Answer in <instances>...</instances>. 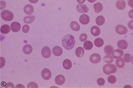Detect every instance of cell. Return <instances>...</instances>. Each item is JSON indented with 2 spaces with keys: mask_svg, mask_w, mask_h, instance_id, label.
<instances>
[{
  "mask_svg": "<svg viewBox=\"0 0 133 88\" xmlns=\"http://www.w3.org/2000/svg\"><path fill=\"white\" fill-rule=\"evenodd\" d=\"M62 43L64 48L66 50H72L75 45V37L71 34H67L63 38Z\"/></svg>",
  "mask_w": 133,
  "mask_h": 88,
  "instance_id": "6da1fadb",
  "label": "cell"
},
{
  "mask_svg": "<svg viewBox=\"0 0 133 88\" xmlns=\"http://www.w3.org/2000/svg\"><path fill=\"white\" fill-rule=\"evenodd\" d=\"M103 72L106 75H109L112 73L116 72L117 68L113 64H107L104 65L103 68Z\"/></svg>",
  "mask_w": 133,
  "mask_h": 88,
  "instance_id": "7a4b0ae2",
  "label": "cell"
},
{
  "mask_svg": "<svg viewBox=\"0 0 133 88\" xmlns=\"http://www.w3.org/2000/svg\"><path fill=\"white\" fill-rule=\"evenodd\" d=\"M2 18L5 21H10L14 18V15L11 11L8 10H5L2 11L1 13Z\"/></svg>",
  "mask_w": 133,
  "mask_h": 88,
  "instance_id": "3957f363",
  "label": "cell"
},
{
  "mask_svg": "<svg viewBox=\"0 0 133 88\" xmlns=\"http://www.w3.org/2000/svg\"><path fill=\"white\" fill-rule=\"evenodd\" d=\"M41 75L43 78L45 80H49L51 78L52 74L50 70L47 68H44L42 71Z\"/></svg>",
  "mask_w": 133,
  "mask_h": 88,
  "instance_id": "277c9868",
  "label": "cell"
},
{
  "mask_svg": "<svg viewBox=\"0 0 133 88\" xmlns=\"http://www.w3.org/2000/svg\"><path fill=\"white\" fill-rule=\"evenodd\" d=\"M115 31L118 34L123 35L126 33L127 30L125 26L122 25H118L115 28Z\"/></svg>",
  "mask_w": 133,
  "mask_h": 88,
  "instance_id": "5b68a950",
  "label": "cell"
},
{
  "mask_svg": "<svg viewBox=\"0 0 133 88\" xmlns=\"http://www.w3.org/2000/svg\"><path fill=\"white\" fill-rule=\"evenodd\" d=\"M41 54L43 57L44 58H49L51 54V50L50 48L47 46L44 47L42 50Z\"/></svg>",
  "mask_w": 133,
  "mask_h": 88,
  "instance_id": "8992f818",
  "label": "cell"
},
{
  "mask_svg": "<svg viewBox=\"0 0 133 88\" xmlns=\"http://www.w3.org/2000/svg\"><path fill=\"white\" fill-rule=\"evenodd\" d=\"M101 60V57L99 54L94 53L90 57V60L91 62L93 64L98 63Z\"/></svg>",
  "mask_w": 133,
  "mask_h": 88,
  "instance_id": "52a82bcc",
  "label": "cell"
},
{
  "mask_svg": "<svg viewBox=\"0 0 133 88\" xmlns=\"http://www.w3.org/2000/svg\"><path fill=\"white\" fill-rule=\"evenodd\" d=\"M90 18L87 14H83L79 18V21L83 25L88 24L89 23Z\"/></svg>",
  "mask_w": 133,
  "mask_h": 88,
  "instance_id": "ba28073f",
  "label": "cell"
},
{
  "mask_svg": "<svg viewBox=\"0 0 133 88\" xmlns=\"http://www.w3.org/2000/svg\"><path fill=\"white\" fill-rule=\"evenodd\" d=\"M65 81V78L64 75H57L55 77V82L57 84L61 85L64 83Z\"/></svg>",
  "mask_w": 133,
  "mask_h": 88,
  "instance_id": "9c48e42d",
  "label": "cell"
},
{
  "mask_svg": "<svg viewBox=\"0 0 133 88\" xmlns=\"http://www.w3.org/2000/svg\"><path fill=\"white\" fill-rule=\"evenodd\" d=\"M76 9L78 12L80 13H87L89 11V9L86 5L79 4L76 6Z\"/></svg>",
  "mask_w": 133,
  "mask_h": 88,
  "instance_id": "30bf717a",
  "label": "cell"
},
{
  "mask_svg": "<svg viewBox=\"0 0 133 88\" xmlns=\"http://www.w3.org/2000/svg\"><path fill=\"white\" fill-rule=\"evenodd\" d=\"M21 25L19 23L16 22H13L10 26V29L14 32H17L20 30Z\"/></svg>",
  "mask_w": 133,
  "mask_h": 88,
  "instance_id": "8fae6325",
  "label": "cell"
},
{
  "mask_svg": "<svg viewBox=\"0 0 133 88\" xmlns=\"http://www.w3.org/2000/svg\"><path fill=\"white\" fill-rule=\"evenodd\" d=\"M53 54L55 56H61L63 53L62 48L59 46H56L54 47L52 50Z\"/></svg>",
  "mask_w": 133,
  "mask_h": 88,
  "instance_id": "7c38bea8",
  "label": "cell"
},
{
  "mask_svg": "<svg viewBox=\"0 0 133 88\" xmlns=\"http://www.w3.org/2000/svg\"><path fill=\"white\" fill-rule=\"evenodd\" d=\"M34 7L32 5H27L24 7V12L28 15L32 14L34 12Z\"/></svg>",
  "mask_w": 133,
  "mask_h": 88,
  "instance_id": "4fadbf2b",
  "label": "cell"
},
{
  "mask_svg": "<svg viewBox=\"0 0 133 88\" xmlns=\"http://www.w3.org/2000/svg\"><path fill=\"white\" fill-rule=\"evenodd\" d=\"M113 58L115 59H118L121 57L123 55V51L122 50L118 49L113 51Z\"/></svg>",
  "mask_w": 133,
  "mask_h": 88,
  "instance_id": "5bb4252c",
  "label": "cell"
},
{
  "mask_svg": "<svg viewBox=\"0 0 133 88\" xmlns=\"http://www.w3.org/2000/svg\"><path fill=\"white\" fill-rule=\"evenodd\" d=\"M118 48L121 50H125L127 48L128 44L126 40H120L118 42Z\"/></svg>",
  "mask_w": 133,
  "mask_h": 88,
  "instance_id": "9a60e30c",
  "label": "cell"
},
{
  "mask_svg": "<svg viewBox=\"0 0 133 88\" xmlns=\"http://www.w3.org/2000/svg\"><path fill=\"white\" fill-rule=\"evenodd\" d=\"M91 34L93 36H98L100 34V31L99 28L97 26H94L92 27L91 29Z\"/></svg>",
  "mask_w": 133,
  "mask_h": 88,
  "instance_id": "2e32d148",
  "label": "cell"
},
{
  "mask_svg": "<svg viewBox=\"0 0 133 88\" xmlns=\"http://www.w3.org/2000/svg\"><path fill=\"white\" fill-rule=\"evenodd\" d=\"M72 65L71 61L69 59H65L63 63V66L64 68L66 70H69L72 67Z\"/></svg>",
  "mask_w": 133,
  "mask_h": 88,
  "instance_id": "e0dca14e",
  "label": "cell"
},
{
  "mask_svg": "<svg viewBox=\"0 0 133 88\" xmlns=\"http://www.w3.org/2000/svg\"><path fill=\"white\" fill-rule=\"evenodd\" d=\"M33 49L30 45H26L23 48V51L25 54L28 55L32 53Z\"/></svg>",
  "mask_w": 133,
  "mask_h": 88,
  "instance_id": "ac0fdd59",
  "label": "cell"
},
{
  "mask_svg": "<svg viewBox=\"0 0 133 88\" xmlns=\"http://www.w3.org/2000/svg\"><path fill=\"white\" fill-rule=\"evenodd\" d=\"M70 26L71 29L75 31H79L80 29V27L79 24L75 21L71 22L70 23Z\"/></svg>",
  "mask_w": 133,
  "mask_h": 88,
  "instance_id": "d6986e66",
  "label": "cell"
},
{
  "mask_svg": "<svg viewBox=\"0 0 133 88\" xmlns=\"http://www.w3.org/2000/svg\"><path fill=\"white\" fill-rule=\"evenodd\" d=\"M84 50L82 47H78L76 49L75 51V54L78 58L82 57L84 55Z\"/></svg>",
  "mask_w": 133,
  "mask_h": 88,
  "instance_id": "ffe728a7",
  "label": "cell"
},
{
  "mask_svg": "<svg viewBox=\"0 0 133 88\" xmlns=\"http://www.w3.org/2000/svg\"><path fill=\"white\" fill-rule=\"evenodd\" d=\"M104 52L107 55H111L114 51V48L111 45L106 46L104 49Z\"/></svg>",
  "mask_w": 133,
  "mask_h": 88,
  "instance_id": "44dd1931",
  "label": "cell"
},
{
  "mask_svg": "<svg viewBox=\"0 0 133 88\" xmlns=\"http://www.w3.org/2000/svg\"><path fill=\"white\" fill-rule=\"evenodd\" d=\"M104 41L102 38H97L94 41V44L96 47L100 48L103 46L104 44Z\"/></svg>",
  "mask_w": 133,
  "mask_h": 88,
  "instance_id": "7402d4cb",
  "label": "cell"
},
{
  "mask_svg": "<svg viewBox=\"0 0 133 88\" xmlns=\"http://www.w3.org/2000/svg\"><path fill=\"white\" fill-rule=\"evenodd\" d=\"M126 4L125 2L123 1H118L116 3V6L117 8L119 10H122L125 8Z\"/></svg>",
  "mask_w": 133,
  "mask_h": 88,
  "instance_id": "603a6c76",
  "label": "cell"
},
{
  "mask_svg": "<svg viewBox=\"0 0 133 88\" xmlns=\"http://www.w3.org/2000/svg\"><path fill=\"white\" fill-rule=\"evenodd\" d=\"M105 22V18L102 16H99L96 19V22L98 26H101L104 24Z\"/></svg>",
  "mask_w": 133,
  "mask_h": 88,
  "instance_id": "cb8c5ba5",
  "label": "cell"
},
{
  "mask_svg": "<svg viewBox=\"0 0 133 88\" xmlns=\"http://www.w3.org/2000/svg\"><path fill=\"white\" fill-rule=\"evenodd\" d=\"M35 19V17L34 16H28L24 18V22L26 24H31L34 21Z\"/></svg>",
  "mask_w": 133,
  "mask_h": 88,
  "instance_id": "d4e9b609",
  "label": "cell"
},
{
  "mask_svg": "<svg viewBox=\"0 0 133 88\" xmlns=\"http://www.w3.org/2000/svg\"><path fill=\"white\" fill-rule=\"evenodd\" d=\"M94 8L95 12L96 13H98L102 11L103 9V6L101 3H97L94 4Z\"/></svg>",
  "mask_w": 133,
  "mask_h": 88,
  "instance_id": "484cf974",
  "label": "cell"
},
{
  "mask_svg": "<svg viewBox=\"0 0 133 88\" xmlns=\"http://www.w3.org/2000/svg\"><path fill=\"white\" fill-rule=\"evenodd\" d=\"M10 28L9 25H4L1 27V31L3 34H6L10 32Z\"/></svg>",
  "mask_w": 133,
  "mask_h": 88,
  "instance_id": "4316f807",
  "label": "cell"
},
{
  "mask_svg": "<svg viewBox=\"0 0 133 88\" xmlns=\"http://www.w3.org/2000/svg\"><path fill=\"white\" fill-rule=\"evenodd\" d=\"M93 43L89 40L86 41L84 43V48L86 50H91L93 48Z\"/></svg>",
  "mask_w": 133,
  "mask_h": 88,
  "instance_id": "83f0119b",
  "label": "cell"
},
{
  "mask_svg": "<svg viewBox=\"0 0 133 88\" xmlns=\"http://www.w3.org/2000/svg\"><path fill=\"white\" fill-rule=\"evenodd\" d=\"M116 65L119 68H122L125 65L124 60L122 58H120L116 61Z\"/></svg>",
  "mask_w": 133,
  "mask_h": 88,
  "instance_id": "f1b7e54d",
  "label": "cell"
},
{
  "mask_svg": "<svg viewBox=\"0 0 133 88\" xmlns=\"http://www.w3.org/2000/svg\"><path fill=\"white\" fill-rule=\"evenodd\" d=\"M103 61L106 63H111L113 62V57L111 55H107L103 58Z\"/></svg>",
  "mask_w": 133,
  "mask_h": 88,
  "instance_id": "f546056e",
  "label": "cell"
},
{
  "mask_svg": "<svg viewBox=\"0 0 133 88\" xmlns=\"http://www.w3.org/2000/svg\"><path fill=\"white\" fill-rule=\"evenodd\" d=\"M123 60L125 62L129 63L132 60L131 55L128 53H126L124 55Z\"/></svg>",
  "mask_w": 133,
  "mask_h": 88,
  "instance_id": "4dcf8cb0",
  "label": "cell"
},
{
  "mask_svg": "<svg viewBox=\"0 0 133 88\" xmlns=\"http://www.w3.org/2000/svg\"><path fill=\"white\" fill-rule=\"evenodd\" d=\"M108 80L110 83L112 84L116 82L117 79L116 77L114 75H111L108 77Z\"/></svg>",
  "mask_w": 133,
  "mask_h": 88,
  "instance_id": "1f68e13d",
  "label": "cell"
},
{
  "mask_svg": "<svg viewBox=\"0 0 133 88\" xmlns=\"http://www.w3.org/2000/svg\"><path fill=\"white\" fill-rule=\"evenodd\" d=\"M87 39V34L85 33H82L81 34L79 37V40L82 42H84Z\"/></svg>",
  "mask_w": 133,
  "mask_h": 88,
  "instance_id": "d6a6232c",
  "label": "cell"
},
{
  "mask_svg": "<svg viewBox=\"0 0 133 88\" xmlns=\"http://www.w3.org/2000/svg\"><path fill=\"white\" fill-rule=\"evenodd\" d=\"M105 80L103 78H98L97 81V83L98 84V85L100 86H102L104 85V83H105Z\"/></svg>",
  "mask_w": 133,
  "mask_h": 88,
  "instance_id": "836d02e7",
  "label": "cell"
},
{
  "mask_svg": "<svg viewBox=\"0 0 133 88\" xmlns=\"http://www.w3.org/2000/svg\"><path fill=\"white\" fill-rule=\"evenodd\" d=\"M28 88H38L37 84L35 82H31L28 83Z\"/></svg>",
  "mask_w": 133,
  "mask_h": 88,
  "instance_id": "e575fe53",
  "label": "cell"
},
{
  "mask_svg": "<svg viewBox=\"0 0 133 88\" xmlns=\"http://www.w3.org/2000/svg\"><path fill=\"white\" fill-rule=\"evenodd\" d=\"M29 29H30V28H29V26L28 25H25L23 26L22 30L24 33H27L29 32Z\"/></svg>",
  "mask_w": 133,
  "mask_h": 88,
  "instance_id": "d590c367",
  "label": "cell"
},
{
  "mask_svg": "<svg viewBox=\"0 0 133 88\" xmlns=\"http://www.w3.org/2000/svg\"><path fill=\"white\" fill-rule=\"evenodd\" d=\"M6 63L5 59L4 57H1V68L3 67Z\"/></svg>",
  "mask_w": 133,
  "mask_h": 88,
  "instance_id": "8d00e7d4",
  "label": "cell"
},
{
  "mask_svg": "<svg viewBox=\"0 0 133 88\" xmlns=\"http://www.w3.org/2000/svg\"><path fill=\"white\" fill-rule=\"evenodd\" d=\"M6 88H14V85L12 82H9L7 83V85L5 87Z\"/></svg>",
  "mask_w": 133,
  "mask_h": 88,
  "instance_id": "74e56055",
  "label": "cell"
},
{
  "mask_svg": "<svg viewBox=\"0 0 133 88\" xmlns=\"http://www.w3.org/2000/svg\"><path fill=\"white\" fill-rule=\"evenodd\" d=\"M128 27L130 29H132L133 21L132 20L129 22L128 24Z\"/></svg>",
  "mask_w": 133,
  "mask_h": 88,
  "instance_id": "f35d334b",
  "label": "cell"
},
{
  "mask_svg": "<svg viewBox=\"0 0 133 88\" xmlns=\"http://www.w3.org/2000/svg\"><path fill=\"white\" fill-rule=\"evenodd\" d=\"M15 88H25V86L23 85L18 84L17 85Z\"/></svg>",
  "mask_w": 133,
  "mask_h": 88,
  "instance_id": "ab89813d",
  "label": "cell"
},
{
  "mask_svg": "<svg viewBox=\"0 0 133 88\" xmlns=\"http://www.w3.org/2000/svg\"><path fill=\"white\" fill-rule=\"evenodd\" d=\"M85 1H77V2L80 4H83L84 3Z\"/></svg>",
  "mask_w": 133,
  "mask_h": 88,
  "instance_id": "60d3db41",
  "label": "cell"
}]
</instances>
